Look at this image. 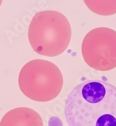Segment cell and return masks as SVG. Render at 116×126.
I'll return each instance as SVG.
<instances>
[{"label": "cell", "instance_id": "6da1fadb", "mask_svg": "<svg viewBox=\"0 0 116 126\" xmlns=\"http://www.w3.org/2000/svg\"><path fill=\"white\" fill-rule=\"evenodd\" d=\"M65 116L69 126H116V87L99 80L80 83L67 96Z\"/></svg>", "mask_w": 116, "mask_h": 126}, {"label": "cell", "instance_id": "7a4b0ae2", "mask_svg": "<svg viewBox=\"0 0 116 126\" xmlns=\"http://www.w3.org/2000/svg\"><path fill=\"white\" fill-rule=\"evenodd\" d=\"M72 29L67 17L60 12L44 11L37 13L31 21L28 38L38 54L56 57L68 47Z\"/></svg>", "mask_w": 116, "mask_h": 126}, {"label": "cell", "instance_id": "3957f363", "mask_svg": "<svg viewBox=\"0 0 116 126\" xmlns=\"http://www.w3.org/2000/svg\"><path fill=\"white\" fill-rule=\"evenodd\" d=\"M18 84L21 92L37 102H48L59 95L63 78L59 68L48 60H31L20 70Z\"/></svg>", "mask_w": 116, "mask_h": 126}, {"label": "cell", "instance_id": "277c9868", "mask_svg": "<svg viewBox=\"0 0 116 126\" xmlns=\"http://www.w3.org/2000/svg\"><path fill=\"white\" fill-rule=\"evenodd\" d=\"M81 53L86 63L97 71L116 67V31L107 27L91 30L83 40Z\"/></svg>", "mask_w": 116, "mask_h": 126}, {"label": "cell", "instance_id": "5b68a950", "mask_svg": "<svg viewBox=\"0 0 116 126\" xmlns=\"http://www.w3.org/2000/svg\"><path fill=\"white\" fill-rule=\"evenodd\" d=\"M0 126H44L37 111L28 108H18L8 111L2 117Z\"/></svg>", "mask_w": 116, "mask_h": 126}, {"label": "cell", "instance_id": "8992f818", "mask_svg": "<svg viewBox=\"0 0 116 126\" xmlns=\"http://www.w3.org/2000/svg\"><path fill=\"white\" fill-rule=\"evenodd\" d=\"M90 11L100 15H111L116 13V1H83Z\"/></svg>", "mask_w": 116, "mask_h": 126}, {"label": "cell", "instance_id": "52a82bcc", "mask_svg": "<svg viewBox=\"0 0 116 126\" xmlns=\"http://www.w3.org/2000/svg\"><path fill=\"white\" fill-rule=\"evenodd\" d=\"M1 4H2V1H0V6H1Z\"/></svg>", "mask_w": 116, "mask_h": 126}]
</instances>
